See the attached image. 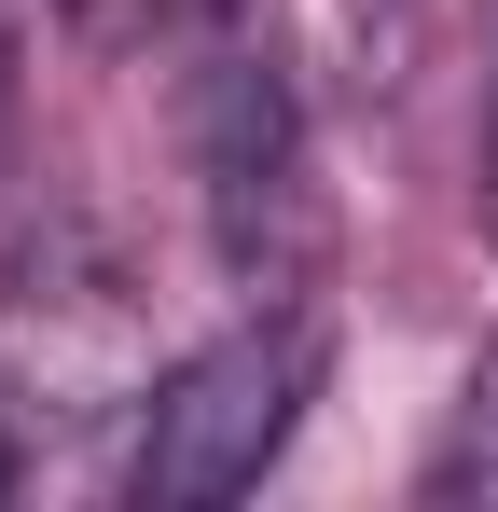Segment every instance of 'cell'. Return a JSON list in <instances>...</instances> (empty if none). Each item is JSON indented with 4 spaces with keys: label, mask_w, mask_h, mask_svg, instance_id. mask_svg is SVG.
I'll use <instances>...</instances> for the list:
<instances>
[{
    "label": "cell",
    "mask_w": 498,
    "mask_h": 512,
    "mask_svg": "<svg viewBox=\"0 0 498 512\" xmlns=\"http://www.w3.org/2000/svg\"><path fill=\"white\" fill-rule=\"evenodd\" d=\"M194 167H208V222H222L236 277L305 263V236H319V208H305V125H291V84H277V42H249L236 14L194 56Z\"/></svg>",
    "instance_id": "2"
},
{
    "label": "cell",
    "mask_w": 498,
    "mask_h": 512,
    "mask_svg": "<svg viewBox=\"0 0 498 512\" xmlns=\"http://www.w3.org/2000/svg\"><path fill=\"white\" fill-rule=\"evenodd\" d=\"M305 402H319V319H305V305L236 319L222 346H194L153 402H139V471H125V485L153 512H222V499H249V485L277 471V443H291Z\"/></svg>",
    "instance_id": "1"
},
{
    "label": "cell",
    "mask_w": 498,
    "mask_h": 512,
    "mask_svg": "<svg viewBox=\"0 0 498 512\" xmlns=\"http://www.w3.org/2000/svg\"><path fill=\"white\" fill-rule=\"evenodd\" d=\"M14 125H28V28L0 0V180H14Z\"/></svg>",
    "instance_id": "4"
},
{
    "label": "cell",
    "mask_w": 498,
    "mask_h": 512,
    "mask_svg": "<svg viewBox=\"0 0 498 512\" xmlns=\"http://www.w3.org/2000/svg\"><path fill=\"white\" fill-rule=\"evenodd\" d=\"M0 485H14V443H0Z\"/></svg>",
    "instance_id": "5"
},
{
    "label": "cell",
    "mask_w": 498,
    "mask_h": 512,
    "mask_svg": "<svg viewBox=\"0 0 498 512\" xmlns=\"http://www.w3.org/2000/svg\"><path fill=\"white\" fill-rule=\"evenodd\" d=\"M443 485H485V499H498V360H485V388H471V429H457Z\"/></svg>",
    "instance_id": "3"
},
{
    "label": "cell",
    "mask_w": 498,
    "mask_h": 512,
    "mask_svg": "<svg viewBox=\"0 0 498 512\" xmlns=\"http://www.w3.org/2000/svg\"><path fill=\"white\" fill-rule=\"evenodd\" d=\"M194 14H222V0H194Z\"/></svg>",
    "instance_id": "6"
}]
</instances>
